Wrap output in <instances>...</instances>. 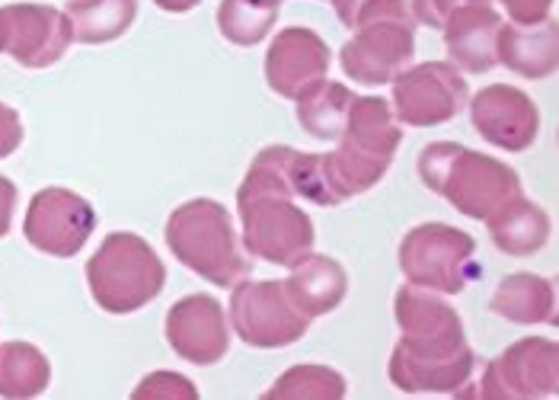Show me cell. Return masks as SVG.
<instances>
[{"instance_id":"cell-1","label":"cell","mask_w":559,"mask_h":400,"mask_svg":"<svg viewBox=\"0 0 559 400\" xmlns=\"http://www.w3.org/2000/svg\"><path fill=\"white\" fill-rule=\"evenodd\" d=\"M330 154H304L278 144V161L298 199L320 209L343 205L345 199L374 189L393 164L403 141L396 116L381 96H355L343 134Z\"/></svg>"},{"instance_id":"cell-2","label":"cell","mask_w":559,"mask_h":400,"mask_svg":"<svg viewBox=\"0 0 559 400\" xmlns=\"http://www.w3.org/2000/svg\"><path fill=\"white\" fill-rule=\"evenodd\" d=\"M393 314L403 333L388 365L393 388L406 395H461L476 365L461 314L438 292L409 282L396 292Z\"/></svg>"},{"instance_id":"cell-3","label":"cell","mask_w":559,"mask_h":400,"mask_svg":"<svg viewBox=\"0 0 559 400\" xmlns=\"http://www.w3.org/2000/svg\"><path fill=\"white\" fill-rule=\"evenodd\" d=\"M295 199L278 164V144L259 151L237 189L240 240L250 257L272 267H292L310 254L313 222Z\"/></svg>"},{"instance_id":"cell-4","label":"cell","mask_w":559,"mask_h":400,"mask_svg":"<svg viewBox=\"0 0 559 400\" xmlns=\"http://www.w3.org/2000/svg\"><path fill=\"white\" fill-rule=\"evenodd\" d=\"M416 167L435 196L448 199L461 215L474 222L492 219L521 192V177L509 164L454 141L426 144Z\"/></svg>"},{"instance_id":"cell-5","label":"cell","mask_w":559,"mask_h":400,"mask_svg":"<svg viewBox=\"0 0 559 400\" xmlns=\"http://www.w3.org/2000/svg\"><path fill=\"white\" fill-rule=\"evenodd\" d=\"M167 247L182 267L217 289H234L253 272L240 250L230 212L215 199H189L173 209L167 222Z\"/></svg>"},{"instance_id":"cell-6","label":"cell","mask_w":559,"mask_h":400,"mask_svg":"<svg viewBox=\"0 0 559 400\" xmlns=\"http://www.w3.org/2000/svg\"><path fill=\"white\" fill-rule=\"evenodd\" d=\"M86 285L103 311L134 314L164 292L167 269L144 237L112 231L86 260Z\"/></svg>"},{"instance_id":"cell-7","label":"cell","mask_w":559,"mask_h":400,"mask_svg":"<svg viewBox=\"0 0 559 400\" xmlns=\"http://www.w3.org/2000/svg\"><path fill=\"white\" fill-rule=\"evenodd\" d=\"M400 269L409 285L461 295L476 279V240L451 224L429 222L400 240Z\"/></svg>"},{"instance_id":"cell-8","label":"cell","mask_w":559,"mask_h":400,"mask_svg":"<svg viewBox=\"0 0 559 400\" xmlns=\"http://www.w3.org/2000/svg\"><path fill=\"white\" fill-rule=\"evenodd\" d=\"M230 327L253 350H282L298 343L310 317L295 305L285 282H237L230 292Z\"/></svg>"},{"instance_id":"cell-9","label":"cell","mask_w":559,"mask_h":400,"mask_svg":"<svg viewBox=\"0 0 559 400\" xmlns=\"http://www.w3.org/2000/svg\"><path fill=\"white\" fill-rule=\"evenodd\" d=\"M467 81L454 64L426 61L393 78V116L413 129L444 126L467 106Z\"/></svg>"},{"instance_id":"cell-10","label":"cell","mask_w":559,"mask_h":400,"mask_svg":"<svg viewBox=\"0 0 559 400\" xmlns=\"http://www.w3.org/2000/svg\"><path fill=\"white\" fill-rule=\"evenodd\" d=\"M413 55H416V20L388 16L358 26L355 36L340 51V64L348 81L361 87H381L409 68Z\"/></svg>"},{"instance_id":"cell-11","label":"cell","mask_w":559,"mask_h":400,"mask_svg":"<svg viewBox=\"0 0 559 400\" xmlns=\"http://www.w3.org/2000/svg\"><path fill=\"white\" fill-rule=\"evenodd\" d=\"M74 43L64 10L48 3H7L0 7V55L39 71L64 58Z\"/></svg>"},{"instance_id":"cell-12","label":"cell","mask_w":559,"mask_h":400,"mask_svg":"<svg viewBox=\"0 0 559 400\" xmlns=\"http://www.w3.org/2000/svg\"><path fill=\"white\" fill-rule=\"evenodd\" d=\"M557 385V343L544 340V337H524L486 365L483 381H479V395L502 400L554 398Z\"/></svg>"},{"instance_id":"cell-13","label":"cell","mask_w":559,"mask_h":400,"mask_svg":"<svg viewBox=\"0 0 559 400\" xmlns=\"http://www.w3.org/2000/svg\"><path fill=\"white\" fill-rule=\"evenodd\" d=\"M96 227V212L84 196L64 186H45L26 209L23 234L26 240L48 257H78Z\"/></svg>"},{"instance_id":"cell-14","label":"cell","mask_w":559,"mask_h":400,"mask_svg":"<svg viewBox=\"0 0 559 400\" xmlns=\"http://www.w3.org/2000/svg\"><path fill=\"white\" fill-rule=\"evenodd\" d=\"M333 51L313 30L288 26L265 51V81L285 99H301L326 81Z\"/></svg>"},{"instance_id":"cell-15","label":"cell","mask_w":559,"mask_h":400,"mask_svg":"<svg viewBox=\"0 0 559 400\" xmlns=\"http://www.w3.org/2000/svg\"><path fill=\"white\" fill-rule=\"evenodd\" d=\"M167 343L192 365H215L230 350V327L221 302L212 295H186L167 311Z\"/></svg>"},{"instance_id":"cell-16","label":"cell","mask_w":559,"mask_h":400,"mask_svg":"<svg viewBox=\"0 0 559 400\" xmlns=\"http://www.w3.org/2000/svg\"><path fill=\"white\" fill-rule=\"evenodd\" d=\"M471 119L474 129L489 144L502 151H527L537 132H540V109L524 90L509 87V84H492L483 87L471 99Z\"/></svg>"},{"instance_id":"cell-17","label":"cell","mask_w":559,"mask_h":400,"mask_svg":"<svg viewBox=\"0 0 559 400\" xmlns=\"http://www.w3.org/2000/svg\"><path fill=\"white\" fill-rule=\"evenodd\" d=\"M499 30H502V16L492 10V3H471L457 10L454 16H448L441 33H444L451 64L467 74L492 71L499 64V55H496Z\"/></svg>"},{"instance_id":"cell-18","label":"cell","mask_w":559,"mask_h":400,"mask_svg":"<svg viewBox=\"0 0 559 400\" xmlns=\"http://www.w3.org/2000/svg\"><path fill=\"white\" fill-rule=\"evenodd\" d=\"M499 61L527 81L550 78L557 71L559 39L557 20L547 16L534 26H518V23H502L499 30V45H496Z\"/></svg>"},{"instance_id":"cell-19","label":"cell","mask_w":559,"mask_h":400,"mask_svg":"<svg viewBox=\"0 0 559 400\" xmlns=\"http://www.w3.org/2000/svg\"><path fill=\"white\" fill-rule=\"evenodd\" d=\"M288 295L310 320L336 311L348 292V275L340 260L323 254H304L298 263H292V275L285 279Z\"/></svg>"},{"instance_id":"cell-20","label":"cell","mask_w":559,"mask_h":400,"mask_svg":"<svg viewBox=\"0 0 559 400\" xmlns=\"http://www.w3.org/2000/svg\"><path fill=\"white\" fill-rule=\"evenodd\" d=\"M489 311L512 323H557V289L534 272H512L499 282Z\"/></svg>"},{"instance_id":"cell-21","label":"cell","mask_w":559,"mask_h":400,"mask_svg":"<svg viewBox=\"0 0 559 400\" xmlns=\"http://www.w3.org/2000/svg\"><path fill=\"white\" fill-rule=\"evenodd\" d=\"M486 224L492 244L509 257H531L550 240V215L537 202L524 199V192L509 199Z\"/></svg>"},{"instance_id":"cell-22","label":"cell","mask_w":559,"mask_h":400,"mask_svg":"<svg viewBox=\"0 0 559 400\" xmlns=\"http://www.w3.org/2000/svg\"><path fill=\"white\" fill-rule=\"evenodd\" d=\"M64 13L71 20L74 43L106 45L129 33L138 16V0H68Z\"/></svg>"},{"instance_id":"cell-23","label":"cell","mask_w":559,"mask_h":400,"mask_svg":"<svg viewBox=\"0 0 559 400\" xmlns=\"http://www.w3.org/2000/svg\"><path fill=\"white\" fill-rule=\"evenodd\" d=\"M51 381V362L33 343H0V398H39Z\"/></svg>"},{"instance_id":"cell-24","label":"cell","mask_w":559,"mask_h":400,"mask_svg":"<svg viewBox=\"0 0 559 400\" xmlns=\"http://www.w3.org/2000/svg\"><path fill=\"white\" fill-rule=\"evenodd\" d=\"M352 99H355V93L345 84L323 81L320 87H313L307 96L298 99V122H301V129L310 138L336 141L345 129Z\"/></svg>"},{"instance_id":"cell-25","label":"cell","mask_w":559,"mask_h":400,"mask_svg":"<svg viewBox=\"0 0 559 400\" xmlns=\"http://www.w3.org/2000/svg\"><path fill=\"white\" fill-rule=\"evenodd\" d=\"M282 0H221L217 30L230 45H259L275 26Z\"/></svg>"},{"instance_id":"cell-26","label":"cell","mask_w":559,"mask_h":400,"mask_svg":"<svg viewBox=\"0 0 559 400\" xmlns=\"http://www.w3.org/2000/svg\"><path fill=\"white\" fill-rule=\"evenodd\" d=\"M262 398L340 400L345 398V378L330 365H292Z\"/></svg>"},{"instance_id":"cell-27","label":"cell","mask_w":559,"mask_h":400,"mask_svg":"<svg viewBox=\"0 0 559 400\" xmlns=\"http://www.w3.org/2000/svg\"><path fill=\"white\" fill-rule=\"evenodd\" d=\"M333 10L340 16L345 30H358L365 23L374 20H388V16H413L406 0H333Z\"/></svg>"},{"instance_id":"cell-28","label":"cell","mask_w":559,"mask_h":400,"mask_svg":"<svg viewBox=\"0 0 559 400\" xmlns=\"http://www.w3.org/2000/svg\"><path fill=\"white\" fill-rule=\"evenodd\" d=\"M134 398H189L195 400L199 398V388L189 381V378H182V375H176V372H154V375H147L134 391H131Z\"/></svg>"},{"instance_id":"cell-29","label":"cell","mask_w":559,"mask_h":400,"mask_svg":"<svg viewBox=\"0 0 559 400\" xmlns=\"http://www.w3.org/2000/svg\"><path fill=\"white\" fill-rule=\"evenodd\" d=\"M471 3H492V0H413L409 10H413V20L429 26V30H438L448 23V16H454L457 10L471 7Z\"/></svg>"},{"instance_id":"cell-30","label":"cell","mask_w":559,"mask_h":400,"mask_svg":"<svg viewBox=\"0 0 559 400\" xmlns=\"http://www.w3.org/2000/svg\"><path fill=\"white\" fill-rule=\"evenodd\" d=\"M499 3L509 10L512 23L518 26H534V23L547 20L550 7H554V0H499Z\"/></svg>"},{"instance_id":"cell-31","label":"cell","mask_w":559,"mask_h":400,"mask_svg":"<svg viewBox=\"0 0 559 400\" xmlns=\"http://www.w3.org/2000/svg\"><path fill=\"white\" fill-rule=\"evenodd\" d=\"M23 144V122L20 113L7 103H0V161L10 157Z\"/></svg>"},{"instance_id":"cell-32","label":"cell","mask_w":559,"mask_h":400,"mask_svg":"<svg viewBox=\"0 0 559 400\" xmlns=\"http://www.w3.org/2000/svg\"><path fill=\"white\" fill-rule=\"evenodd\" d=\"M13 209H16V183H13V179L0 177V237H7V234H10Z\"/></svg>"},{"instance_id":"cell-33","label":"cell","mask_w":559,"mask_h":400,"mask_svg":"<svg viewBox=\"0 0 559 400\" xmlns=\"http://www.w3.org/2000/svg\"><path fill=\"white\" fill-rule=\"evenodd\" d=\"M160 10H167V13H189V10H195L202 0H154Z\"/></svg>"}]
</instances>
